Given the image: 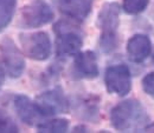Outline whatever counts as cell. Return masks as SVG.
Returning <instances> with one entry per match:
<instances>
[{
    "instance_id": "cell-1",
    "label": "cell",
    "mask_w": 154,
    "mask_h": 133,
    "mask_svg": "<svg viewBox=\"0 0 154 133\" xmlns=\"http://www.w3.org/2000/svg\"><path fill=\"white\" fill-rule=\"evenodd\" d=\"M148 114L137 100H125L110 112V121L117 131H136L148 124Z\"/></svg>"
},
{
    "instance_id": "cell-2",
    "label": "cell",
    "mask_w": 154,
    "mask_h": 133,
    "mask_svg": "<svg viewBox=\"0 0 154 133\" xmlns=\"http://www.w3.org/2000/svg\"><path fill=\"white\" fill-rule=\"evenodd\" d=\"M119 14L120 7L116 2H108L103 5L98 13L97 25L102 31L100 46L106 53L114 51L116 47V31L119 27Z\"/></svg>"
},
{
    "instance_id": "cell-3",
    "label": "cell",
    "mask_w": 154,
    "mask_h": 133,
    "mask_svg": "<svg viewBox=\"0 0 154 133\" xmlns=\"http://www.w3.org/2000/svg\"><path fill=\"white\" fill-rule=\"evenodd\" d=\"M20 42L24 53L33 60L44 61L51 54V41L45 32L21 34Z\"/></svg>"
},
{
    "instance_id": "cell-4",
    "label": "cell",
    "mask_w": 154,
    "mask_h": 133,
    "mask_svg": "<svg viewBox=\"0 0 154 133\" xmlns=\"http://www.w3.org/2000/svg\"><path fill=\"white\" fill-rule=\"evenodd\" d=\"M71 26L65 22H58L55 26V31L57 32V45L56 51L59 57H69L76 56L82 47V38L79 33L76 32Z\"/></svg>"
},
{
    "instance_id": "cell-5",
    "label": "cell",
    "mask_w": 154,
    "mask_h": 133,
    "mask_svg": "<svg viewBox=\"0 0 154 133\" xmlns=\"http://www.w3.org/2000/svg\"><path fill=\"white\" fill-rule=\"evenodd\" d=\"M104 82L109 93H114L120 97L127 95L132 88L131 72L128 67L122 64L108 67L104 76Z\"/></svg>"
},
{
    "instance_id": "cell-6",
    "label": "cell",
    "mask_w": 154,
    "mask_h": 133,
    "mask_svg": "<svg viewBox=\"0 0 154 133\" xmlns=\"http://www.w3.org/2000/svg\"><path fill=\"white\" fill-rule=\"evenodd\" d=\"M0 53L8 76L11 78H19L25 68V60L11 39L5 38L0 42Z\"/></svg>"
},
{
    "instance_id": "cell-7",
    "label": "cell",
    "mask_w": 154,
    "mask_h": 133,
    "mask_svg": "<svg viewBox=\"0 0 154 133\" xmlns=\"http://www.w3.org/2000/svg\"><path fill=\"white\" fill-rule=\"evenodd\" d=\"M52 19V10L43 1H35L25 6L21 12V22L26 28H37L49 24Z\"/></svg>"
},
{
    "instance_id": "cell-8",
    "label": "cell",
    "mask_w": 154,
    "mask_h": 133,
    "mask_svg": "<svg viewBox=\"0 0 154 133\" xmlns=\"http://www.w3.org/2000/svg\"><path fill=\"white\" fill-rule=\"evenodd\" d=\"M36 105L44 117L65 113L69 110V104L63 92L58 88L46 91L39 94L36 99Z\"/></svg>"
},
{
    "instance_id": "cell-9",
    "label": "cell",
    "mask_w": 154,
    "mask_h": 133,
    "mask_svg": "<svg viewBox=\"0 0 154 133\" xmlns=\"http://www.w3.org/2000/svg\"><path fill=\"white\" fill-rule=\"evenodd\" d=\"M58 11L75 20H84L90 13L93 0H54Z\"/></svg>"
},
{
    "instance_id": "cell-10",
    "label": "cell",
    "mask_w": 154,
    "mask_h": 133,
    "mask_svg": "<svg viewBox=\"0 0 154 133\" xmlns=\"http://www.w3.org/2000/svg\"><path fill=\"white\" fill-rule=\"evenodd\" d=\"M14 110L20 120L30 126L38 124L40 121V118L44 117L40 113L36 103L31 101L30 98L23 94L17 95L14 98Z\"/></svg>"
},
{
    "instance_id": "cell-11",
    "label": "cell",
    "mask_w": 154,
    "mask_h": 133,
    "mask_svg": "<svg viewBox=\"0 0 154 133\" xmlns=\"http://www.w3.org/2000/svg\"><path fill=\"white\" fill-rule=\"evenodd\" d=\"M75 72L81 78L93 79L98 76V65L96 54L91 51L78 52L74 62Z\"/></svg>"
},
{
    "instance_id": "cell-12",
    "label": "cell",
    "mask_w": 154,
    "mask_h": 133,
    "mask_svg": "<svg viewBox=\"0 0 154 133\" xmlns=\"http://www.w3.org/2000/svg\"><path fill=\"white\" fill-rule=\"evenodd\" d=\"M152 51V42L145 34H135L127 42L128 57L134 62H141L147 59Z\"/></svg>"
},
{
    "instance_id": "cell-13",
    "label": "cell",
    "mask_w": 154,
    "mask_h": 133,
    "mask_svg": "<svg viewBox=\"0 0 154 133\" xmlns=\"http://www.w3.org/2000/svg\"><path fill=\"white\" fill-rule=\"evenodd\" d=\"M17 0H0V32L11 22Z\"/></svg>"
},
{
    "instance_id": "cell-14",
    "label": "cell",
    "mask_w": 154,
    "mask_h": 133,
    "mask_svg": "<svg viewBox=\"0 0 154 133\" xmlns=\"http://www.w3.org/2000/svg\"><path fill=\"white\" fill-rule=\"evenodd\" d=\"M38 132L45 133H63L69 129V121L66 119H52L45 123L38 124Z\"/></svg>"
},
{
    "instance_id": "cell-15",
    "label": "cell",
    "mask_w": 154,
    "mask_h": 133,
    "mask_svg": "<svg viewBox=\"0 0 154 133\" xmlns=\"http://www.w3.org/2000/svg\"><path fill=\"white\" fill-rule=\"evenodd\" d=\"M148 2L149 0H123V10L128 14H137L147 7Z\"/></svg>"
},
{
    "instance_id": "cell-16",
    "label": "cell",
    "mask_w": 154,
    "mask_h": 133,
    "mask_svg": "<svg viewBox=\"0 0 154 133\" xmlns=\"http://www.w3.org/2000/svg\"><path fill=\"white\" fill-rule=\"evenodd\" d=\"M18 132V126L13 123V120L0 110V133Z\"/></svg>"
},
{
    "instance_id": "cell-17",
    "label": "cell",
    "mask_w": 154,
    "mask_h": 133,
    "mask_svg": "<svg viewBox=\"0 0 154 133\" xmlns=\"http://www.w3.org/2000/svg\"><path fill=\"white\" fill-rule=\"evenodd\" d=\"M142 88L147 94L154 97V72L146 74L142 79Z\"/></svg>"
},
{
    "instance_id": "cell-18",
    "label": "cell",
    "mask_w": 154,
    "mask_h": 133,
    "mask_svg": "<svg viewBox=\"0 0 154 133\" xmlns=\"http://www.w3.org/2000/svg\"><path fill=\"white\" fill-rule=\"evenodd\" d=\"M4 80H5V73H4V68L0 66V90L4 85Z\"/></svg>"
},
{
    "instance_id": "cell-19",
    "label": "cell",
    "mask_w": 154,
    "mask_h": 133,
    "mask_svg": "<svg viewBox=\"0 0 154 133\" xmlns=\"http://www.w3.org/2000/svg\"><path fill=\"white\" fill-rule=\"evenodd\" d=\"M147 130H148V131H151V132H154V123L152 124V125H149V126L147 127Z\"/></svg>"
},
{
    "instance_id": "cell-20",
    "label": "cell",
    "mask_w": 154,
    "mask_h": 133,
    "mask_svg": "<svg viewBox=\"0 0 154 133\" xmlns=\"http://www.w3.org/2000/svg\"><path fill=\"white\" fill-rule=\"evenodd\" d=\"M153 59H154V56H153Z\"/></svg>"
}]
</instances>
